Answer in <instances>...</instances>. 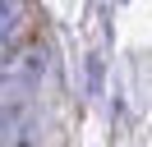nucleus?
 Returning <instances> with one entry per match:
<instances>
[{
  "label": "nucleus",
  "mask_w": 152,
  "mask_h": 147,
  "mask_svg": "<svg viewBox=\"0 0 152 147\" xmlns=\"http://www.w3.org/2000/svg\"><path fill=\"white\" fill-rule=\"evenodd\" d=\"M19 28H23V5L19 0H0V60L19 46Z\"/></svg>",
  "instance_id": "nucleus-1"
},
{
  "label": "nucleus",
  "mask_w": 152,
  "mask_h": 147,
  "mask_svg": "<svg viewBox=\"0 0 152 147\" xmlns=\"http://www.w3.org/2000/svg\"><path fill=\"white\" fill-rule=\"evenodd\" d=\"M19 138H23V110L0 106V147H14Z\"/></svg>",
  "instance_id": "nucleus-2"
}]
</instances>
